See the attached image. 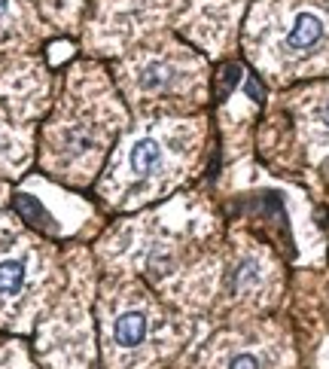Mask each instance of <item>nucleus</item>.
Wrapping results in <instances>:
<instances>
[{"mask_svg": "<svg viewBox=\"0 0 329 369\" xmlns=\"http://www.w3.org/2000/svg\"><path fill=\"white\" fill-rule=\"evenodd\" d=\"M16 208L22 211V217H25V220H31L34 226H40V229H46V232H55L52 217L43 211V205H40L37 199H31V196H18V199H16Z\"/></svg>", "mask_w": 329, "mask_h": 369, "instance_id": "39448f33", "label": "nucleus"}, {"mask_svg": "<svg viewBox=\"0 0 329 369\" xmlns=\"http://www.w3.org/2000/svg\"><path fill=\"white\" fill-rule=\"evenodd\" d=\"M314 113H317V119H321L323 125H329V98H323L321 104H317V110H314Z\"/></svg>", "mask_w": 329, "mask_h": 369, "instance_id": "0eeeda50", "label": "nucleus"}, {"mask_svg": "<svg viewBox=\"0 0 329 369\" xmlns=\"http://www.w3.org/2000/svg\"><path fill=\"white\" fill-rule=\"evenodd\" d=\"M226 369H259V357H256V354H247V351H241V354H235V357H232Z\"/></svg>", "mask_w": 329, "mask_h": 369, "instance_id": "423d86ee", "label": "nucleus"}, {"mask_svg": "<svg viewBox=\"0 0 329 369\" xmlns=\"http://www.w3.org/2000/svg\"><path fill=\"white\" fill-rule=\"evenodd\" d=\"M323 34H326V25H323L321 16L317 13H299L293 18V25H289L284 43H287L289 52H308L323 40Z\"/></svg>", "mask_w": 329, "mask_h": 369, "instance_id": "f03ea898", "label": "nucleus"}, {"mask_svg": "<svg viewBox=\"0 0 329 369\" xmlns=\"http://www.w3.org/2000/svg\"><path fill=\"white\" fill-rule=\"evenodd\" d=\"M150 339V317L140 308H125L110 324V342L119 351H134Z\"/></svg>", "mask_w": 329, "mask_h": 369, "instance_id": "f257e3e1", "label": "nucleus"}, {"mask_svg": "<svg viewBox=\"0 0 329 369\" xmlns=\"http://www.w3.org/2000/svg\"><path fill=\"white\" fill-rule=\"evenodd\" d=\"M128 168L134 177H152L164 168V150L156 138H138L128 150Z\"/></svg>", "mask_w": 329, "mask_h": 369, "instance_id": "7ed1b4c3", "label": "nucleus"}, {"mask_svg": "<svg viewBox=\"0 0 329 369\" xmlns=\"http://www.w3.org/2000/svg\"><path fill=\"white\" fill-rule=\"evenodd\" d=\"M28 287V263L22 257H0V299H18Z\"/></svg>", "mask_w": 329, "mask_h": 369, "instance_id": "20e7f679", "label": "nucleus"}, {"mask_svg": "<svg viewBox=\"0 0 329 369\" xmlns=\"http://www.w3.org/2000/svg\"><path fill=\"white\" fill-rule=\"evenodd\" d=\"M6 150H9V144H6V138H4V134H0V156H4Z\"/></svg>", "mask_w": 329, "mask_h": 369, "instance_id": "1a4fd4ad", "label": "nucleus"}, {"mask_svg": "<svg viewBox=\"0 0 329 369\" xmlns=\"http://www.w3.org/2000/svg\"><path fill=\"white\" fill-rule=\"evenodd\" d=\"M9 16V0H0V22Z\"/></svg>", "mask_w": 329, "mask_h": 369, "instance_id": "6e6552de", "label": "nucleus"}]
</instances>
